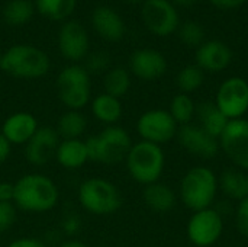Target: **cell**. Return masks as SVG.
Returning a JSON list of instances; mask_svg holds the SVG:
<instances>
[{"instance_id": "1", "label": "cell", "mask_w": 248, "mask_h": 247, "mask_svg": "<svg viewBox=\"0 0 248 247\" xmlns=\"http://www.w3.org/2000/svg\"><path fill=\"white\" fill-rule=\"evenodd\" d=\"M60 199L55 182L42 173H28L15 182L13 204L28 214H44L54 210Z\"/></svg>"}, {"instance_id": "2", "label": "cell", "mask_w": 248, "mask_h": 247, "mask_svg": "<svg viewBox=\"0 0 248 247\" xmlns=\"http://www.w3.org/2000/svg\"><path fill=\"white\" fill-rule=\"evenodd\" d=\"M132 144L129 132L119 125L105 127L99 134L86 140L89 160L105 166L125 162Z\"/></svg>"}, {"instance_id": "3", "label": "cell", "mask_w": 248, "mask_h": 247, "mask_svg": "<svg viewBox=\"0 0 248 247\" xmlns=\"http://www.w3.org/2000/svg\"><path fill=\"white\" fill-rule=\"evenodd\" d=\"M49 57L38 47L19 44L1 54L0 70L16 79H41L49 71Z\"/></svg>"}, {"instance_id": "4", "label": "cell", "mask_w": 248, "mask_h": 247, "mask_svg": "<svg viewBox=\"0 0 248 247\" xmlns=\"http://www.w3.org/2000/svg\"><path fill=\"white\" fill-rule=\"evenodd\" d=\"M125 163L129 176L135 182L147 186L158 182L161 178L164 172L166 156L161 146L141 140L132 144Z\"/></svg>"}, {"instance_id": "5", "label": "cell", "mask_w": 248, "mask_h": 247, "mask_svg": "<svg viewBox=\"0 0 248 247\" xmlns=\"http://www.w3.org/2000/svg\"><path fill=\"white\" fill-rule=\"evenodd\" d=\"M77 198L80 205L93 215H110L122 207L119 188L103 178H90L81 182Z\"/></svg>"}, {"instance_id": "6", "label": "cell", "mask_w": 248, "mask_h": 247, "mask_svg": "<svg viewBox=\"0 0 248 247\" xmlns=\"http://www.w3.org/2000/svg\"><path fill=\"white\" fill-rule=\"evenodd\" d=\"M218 192V178L205 166L190 169L180 182L182 202L192 211L211 208Z\"/></svg>"}, {"instance_id": "7", "label": "cell", "mask_w": 248, "mask_h": 247, "mask_svg": "<svg viewBox=\"0 0 248 247\" xmlns=\"http://www.w3.org/2000/svg\"><path fill=\"white\" fill-rule=\"evenodd\" d=\"M55 87L58 99L70 111H81L90 102V74L83 66L71 64L64 67L55 80Z\"/></svg>"}, {"instance_id": "8", "label": "cell", "mask_w": 248, "mask_h": 247, "mask_svg": "<svg viewBox=\"0 0 248 247\" xmlns=\"http://www.w3.org/2000/svg\"><path fill=\"white\" fill-rule=\"evenodd\" d=\"M179 125L169 111L151 109L144 112L137 121V131L141 140L163 146L177 135Z\"/></svg>"}, {"instance_id": "9", "label": "cell", "mask_w": 248, "mask_h": 247, "mask_svg": "<svg viewBox=\"0 0 248 247\" xmlns=\"http://www.w3.org/2000/svg\"><path fill=\"white\" fill-rule=\"evenodd\" d=\"M222 231H224L222 215L214 208L196 211L190 217L186 227L189 240L196 247L214 246L221 239Z\"/></svg>"}, {"instance_id": "10", "label": "cell", "mask_w": 248, "mask_h": 247, "mask_svg": "<svg viewBox=\"0 0 248 247\" xmlns=\"http://www.w3.org/2000/svg\"><path fill=\"white\" fill-rule=\"evenodd\" d=\"M218 141L219 148L237 167L248 170V119H230Z\"/></svg>"}, {"instance_id": "11", "label": "cell", "mask_w": 248, "mask_h": 247, "mask_svg": "<svg viewBox=\"0 0 248 247\" xmlns=\"http://www.w3.org/2000/svg\"><path fill=\"white\" fill-rule=\"evenodd\" d=\"M217 106L228 119L243 118L248 111V82L243 77H230L218 89Z\"/></svg>"}, {"instance_id": "12", "label": "cell", "mask_w": 248, "mask_h": 247, "mask_svg": "<svg viewBox=\"0 0 248 247\" xmlns=\"http://www.w3.org/2000/svg\"><path fill=\"white\" fill-rule=\"evenodd\" d=\"M141 16L148 31L157 36H167L179 28V13L169 0H145Z\"/></svg>"}, {"instance_id": "13", "label": "cell", "mask_w": 248, "mask_h": 247, "mask_svg": "<svg viewBox=\"0 0 248 247\" xmlns=\"http://www.w3.org/2000/svg\"><path fill=\"white\" fill-rule=\"evenodd\" d=\"M176 138L186 151L201 159H214L219 151L218 138L212 137L202 127L192 122L180 125Z\"/></svg>"}, {"instance_id": "14", "label": "cell", "mask_w": 248, "mask_h": 247, "mask_svg": "<svg viewBox=\"0 0 248 247\" xmlns=\"http://www.w3.org/2000/svg\"><path fill=\"white\" fill-rule=\"evenodd\" d=\"M61 138L54 127H41L33 137L25 144V159L29 165L41 167L55 159Z\"/></svg>"}, {"instance_id": "15", "label": "cell", "mask_w": 248, "mask_h": 247, "mask_svg": "<svg viewBox=\"0 0 248 247\" xmlns=\"http://www.w3.org/2000/svg\"><path fill=\"white\" fill-rule=\"evenodd\" d=\"M58 49L68 61H80L89 52V36L86 29L74 20L65 22L58 33Z\"/></svg>"}, {"instance_id": "16", "label": "cell", "mask_w": 248, "mask_h": 247, "mask_svg": "<svg viewBox=\"0 0 248 247\" xmlns=\"http://www.w3.org/2000/svg\"><path fill=\"white\" fill-rule=\"evenodd\" d=\"M38 128H39V124L33 114L15 112V114H10L3 121L0 132L13 147V146H25L33 137Z\"/></svg>"}, {"instance_id": "17", "label": "cell", "mask_w": 248, "mask_h": 247, "mask_svg": "<svg viewBox=\"0 0 248 247\" xmlns=\"http://www.w3.org/2000/svg\"><path fill=\"white\" fill-rule=\"evenodd\" d=\"M131 71L142 80H155L160 79L167 70L166 57L153 48L137 49L131 55Z\"/></svg>"}, {"instance_id": "18", "label": "cell", "mask_w": 248, "mask_h": 247, "mask_svg": "<svg viewBox=\"0 0 248 247\" xmlns=\"http://www.w3.org/2000/svg\"><path fill=\"white\" fill-rule=\"evenodd\" d=\"M232 60V52L227 44L222 41H208L203 42L196 51L198 67L203 71L218 73L225 70Z\"/></svg>"}, {"instance_id": "19", "label": "cell", "mask_w": 248, "mask_h": 247, "mask_svg": "<svg viewBox=\"0 0 248 247\" xmlns=\"http://www.w3.org/2000/svg\"><path fill=\"white\" fill-rule=\"evenodd\" d=\"M92 25L96 32L108 41H119L125 35V23L122 17L109 6H99L93 10Z\"/></svg>"}, {"instance_id": "20", "label": "cell", "mask_w": 248, "mask_h": 247, "mask_svg": "<svg viewBox=\"0 0 248 247\" xmlns=\"http://www.w3.org/2000/svg\"><path fill=\"white\" fill-rule=\"evenodd\" d=\"M55 160L61 167L67 170L81 169L87 162H90L86 141L81 138L61 140L55 153Z\"/></svg>"}, {"instance_id": "21", "label": "cell", "mask_w": 248, "mask_h": 247, "mask_svg": "<svg viewBox=\"0 0 248 247\" xmlns=\"http://www.w3.org/2000/svg\"><path fill=\"white\" fill-rule=\"evenodd\" d=\"M195 115L198 116V121H199L198 125L202 127L208 134H211L215 138L221 137L227 124L230 122V119L217 106V103L211 100L201 102L199 105H196Z\"/></svg>"}, {"instance_id": "22", "label": "cell", "mask_w": 248, "mask_h": 247, "mask_svg": "<svg viewBox=\"0 0 248 247\" xmlns=\"http://www.w3.org/2000/svg\"><path fill=\"white\" fill-rule=\"evenodd\" d=\"M142 199L151 211L160 214L171 211L177 202L174 191L169 185L161 182H154L151 185H147L142 192Z\"/></svg>"}, {"instance_id": "23", "label": "cell", "mask_w": 248, "mask_h": 247, "mask_svg": "<svg viewBox=\"0 0 248 247\" xmlns=\"http://www.w3.org/2000/svg\"><path fill=\"white\" fill-rule=\"evenodd\" d=\"M92 112H93L94 118L99 122L105 124L106 127L116 125V122L122 116L121 99L113 98L103 92L92 100Z\"/></svg>"}, {"instance_id": "24", "label": "cell", "mask_w": 248, "mask_h": 247, "mask_svg": "<svg viewBox=\"0 0 248 247\" xmlns=\"http://www.w3.org/2000/svg\"><path fill=\"white\" fill-rule=\"evenodd\" d=\"M54 128L61 140L81 138L87 130V118L81 111L67 109L64 114H61Z\"/></svg>"}, {"instance_id": "25", "label": "cell", "mask_w": 248, "mask_h": 247, "mask_svg": "<svg viewBox=\"0 0 248 247\" xmlns=\"http://www.w3.org/2000/svg\"><path fill=\"white\" fill-rule=\"evenodd\" d=\"M218 188H221L230 199L243 201L248 197L247 175L238 169H227L219 176Z\"/></svg>"}, {"instance_id": "26", "label": "cell", "mask_w": 248, "mask_h": 247, "mask_svg": "<svg viewBox=\"0 0 248 247\" xmlns=\"http://www.w3.org/2000/svg\"><path fill=\"white\" fill-rule=\"evenodd\" d=\"M131 87V74L124 67H115L106 71L103 77L105 93L121 99L128 93Z\"/></svg>"}, {"instance_id": "27", "label": "cell", "mask_w": 248, "mask_h": 247, "mask_svg": "<svg viewBox=\"0 0 248 247\" xmlns=\"http://www.w3.org/2000/svg\"><path fill=\"white\" fill-rule=\"evenodd\" d=\"M35 12V6L29 0H10L3 9V17L9 25L19 26L28 23Z\"/></svg>"}, {"instance_id": "28", "label": "cell", "mask_w": 248, "mask_h": 247, "mask_svg": "<svg viewBox=\"0 0 248 247\" xmlns=\"http://www.w3.org/2000/svg\"><path fill=\"white\" fill-rule=\"evenodd\" d=\"M38 12L51 20H64L76 9V0H35Z\"/></svg>"}, {"instance_id": "29", "label": "cell", "mask_w": 248, "mask_h": 247, "mask_svg": "<svg viewBox=\"0 0 248 247\" xmlns=\"http://www.w3.org/2000/svg\"><path fill=\"white\" fill-rule=\"evenodd\" d=\"M196 111V105L193 102V99L186 95V93H179L173 98L171 103H170V115L173 116V119L177 122V125H186L190 124L193 115Z\"/></svg>"}, {"instance_id": "30", "label": "cell", "mask_w": 248, "mask_h": 247, "mask_svg": "<svg viewBox=\"0 0 248 247\" xmlns=\"http://www.w3.org/2000/svg\"><path fill=\"white\" fill-rule=\"evenodd\" d=\"M203 80L205 76L202 68H199L198 66H186L179 71L176 83L182 90V93L189 95L192 92H196L203 84Z\"/></svg>"}, {"instance_id": "31", "label": "cell", "mask_w": 248, "mask_h": 247, "mask_svg": "<svg viewBox=\"0 0 248 247\" xmlns=\"http://www.w3.org/2000/svg\"><path fill=\"white\" fill-rule=\"evenodd\" d=\"M179 38L187 47H201L205 38V31L198 22H185L179 29Z\"/></svg>"}, {"instance_id": "32", "label": "cell", "mask_w": 248, "mask_h": 247, "mask_svg": "<svg viewBox=\"0 0 248 247\" xmlns=\"http://www.w3.org/2000/svg\"><path fill=\"white\" fill-rule=\"evenodd\" d=\"M17 208L12 202H0V234L9 231L16 223Z\"/></svg>"}, {"instance_id": "33", "label": "cell", "mask_w": 248, "mask_h": 247, "mask_svg": "<svg viewBox=\"0 0 248 247\" xmlns=\"http://www.w3.org/2000/svg\"><path fill=\"white\" fill-rule=\"evenodd\" d=\"M108 66H109V55L103 51H97L87 57L84 68L90 74V73H100V71L106 70Z\"/></svg>"}, {"instance_id": "34", "label": "cell", "mask_w": 248, "mask_h": 247, "mask_svg": "<svg viewBox=\"0 0 248 247\" xmlns=\"http://www.w3.org/2000/svg\"><path fill=\"white\" fill-rule=\"evenodd\" d=\"M235 220H237L238 231L246 239H248V197L244 198L243 201H240L238 208H237V214H235Z\"/></svg>"}, {"instance_id": "35", "label": "cell", "mask_w": 248, "mask_h": 247, "mask_svg": "<svg viewBox=\"0 0 248 247\" xmlns=\"http://www.w3.org/2000/svg\"><path fill=\"white\" fill-rule=\"evenodd\" d=\"M7 247H48L42 240L35 239V237H20L12 240Z\"/></svg>"}, {"instance_id": "36", "label": "cell", "mask_w": 248, "mask_h": 247, "mask_svg": "<svg viewBox=\"0 0 248 247\" xmlns=\"http://www.w3.org/2000/svg\"><path fill=\"white\" fill-rule=\"evenodd\" d=\"M15 198V182H0V202H12Z\"/></svg>"}, {"instance_id": "37", "label": "cell", "mask_w": 248, "mask_h": 247, "mask_svg": "<svg viewBox=\"0 0 248 247\" xmlns=\"http://www.w3.org/2000/svg\"><path fill=\"white\" fill-rule=\"evenodd\" d=\"M12 153V146L9 144V141L4 138V135L0 132V166L9 159Z\"/></svg>"}, {"instance_id": "38", "label": "cell", "mask_w": 248, "mask_h": 247, "mask_svg": "<svg viewBox=\"0 0 248 247\" xmlns=\"http://www.w3.org/2000/svg\"><path fill=\"white\" fill-rule=\"evenodd\" d=\"M209 1L219 9H235L244 4L247 0H209Z\"/></svg>"}, {"instance_id": "39", "label": "cell", "mask_w": 248, "mask_h": 247, "mask_svg": "<svg viewBox=\"0 0 248 247\" xmlns=\"http://www.w3.org/2000/svg\"><path fill=\"white\" fill-rule=\"evenodd\" d=\"M58 247H89L84 242L81 240H77V239H70V240H65L62 243H60Z\"/></svg>"}, {"instance_id": "40", "label": "cell", "mask_w": 248, "mask_h": 247, "mask_svg": "<svg viewBox=\"0 0 248 247\" xmlns=\"http://www.w3.org/2000/svg\"><path fill=\"white\" fill-rule=\"evenodd\" d=\"M177 6H182V7H189L192 4H195L198 0H173Z\"/></svg>"}, {"instance_id": "41", "label": "cell", "mask_w": 248, "mask_h": 247, "mask_svg": "<svg viewBox=\"0 0 248 247\" xmlns=\"http://www.w3.org/2000/svg\"><path fill=\"white\" fill-rule=\"evenodd\" d=\"M126 3H129V4H138V3H141L142 0H125Z\"/></svg>"}, {"instance_id": "42", "label": "cell", "mask_w": 248, "mask_h": 247, "mask_svg": "<svg viewBox=\"0 0 248 247\" xmlns=\"http://www.w3.org/2000/svg\"><path fill=\"white\" fill-rule=\"evenodd\" d=\"M0 61H1V54H0Z\"/></svg>"}, {"instance_id": "43", "label": "cell", "mask_w": 248, "mask_h": 247, "mask_svg": "<svg viewBox=\"0 0 248 247\" xmlns=\"http://www.w3.org/2000/svg\"><path fill=\"white\" fill-rule=\"evenodd\" d=\"M247 179H248V175H247Z\"/></svg>"}]
</instances>
